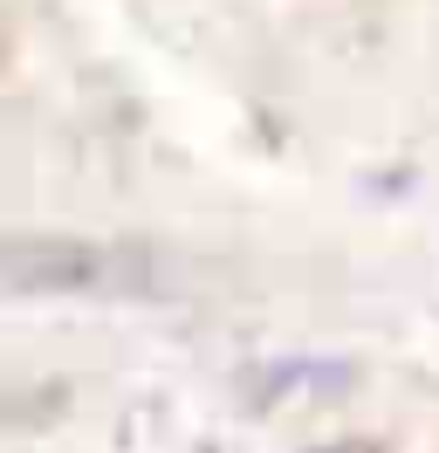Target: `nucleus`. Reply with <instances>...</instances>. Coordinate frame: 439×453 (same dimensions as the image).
<instances>
[{"mask_svg":"<svg viewBox=\"0 0 439 453\" xmlns=\"http://www.w3.org/2000/svg\"><path fill=\"white\" fill-rule=\"evenodd\" d=\"M124 275V255L62 241V234H0V296H76L110 288Z\"/></svg>","mask_w":439,"mask_h":453,"instance_id":"f257e3e1","label":"nucleus"},{"mask_svg":"<svg viewBox=\"0 0 439 453\" xmlns=\"http://www.w3.org/2000/svg\"><path fill=\"white\" fill-rule=\"evenodd\" d=\"M323 453H371V447H357V440H350V447H323Z\"/></svg>","mask_w":439,"mask_h":453,"instance_id":"f03ea898","label":"nucleus"}]
</instances>
